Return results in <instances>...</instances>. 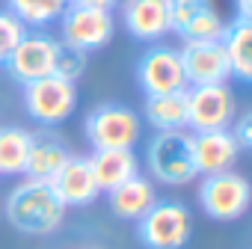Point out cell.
<instances>
[{"mask_svg": "<svg viewBox=\"0 0 252 249\" xmlns=\"http://www.w3.org/2000/svg\"><path fill=\"white\" fill-rule=\"evenodd\" d=\"M107 199H110V211H113L119 219H134V222H137V219L158 202V193H155L152 178L134 175V178L125 181V184L113 187V190L107 193Z\"/></svg>", "mask_w": 252, "mask_h": 249, "instance_id": "e0dca14e", "label": "cell"}, {"mask_svg": "<svg viewBox=\"0 0 252 249\" xmlns=\"http://www.w3.org/2000/svg\"><path fill=\"white\" fill-rule=\"evenodd\" d=\"M146 163H149L152 178L166 187L190 184L199 175L196 160H193V134H187V131L155 134L146 149Z\"/></svg>", "mask_w": 252, "mask_h": 249, "instance_id": "3957f363", "label": "cell"}, {"mask_svg": "<svg viewBox=\"0 0 252 249\" xmlns=\"http://www.w3.org/2000/svg\"><path fill=\"white\" fill-rule=\"evenodd\" d=\"M220 45L225 51V60H228V74L249 83L252 80V21L234 18L231 24H225Z\"/></svg>", "mask_w": 252, "mask_h": 249, "instance_id": "ac0fdd59", "label": "cell"}, {"mask_svg": "<svg viewBox=\"0 0 252 249\" xmlns=\"http://www.w3.org/2000/svg\"><path fill=\"white\" fill-rule=\"evenodd\" d=\"M237 18L252 21V0H237Z\"/></svg>", "mask_w": 252, "mask_h": 249, "instance_id": "83f0119b", "label": "cell"}, {"mask_svg": "<svg viewBox=\"0 0 252 249\" xmlns=\"http://www.w3.org/2000/svg\"><path fill=\"white\" fill-rule=\"evenodd\" d=\"M27 33V27L12 15V12H0V65H6L9 54L15 51V45L21 42V36Z\"/></svg>", "mask_w": 252, "mask_h": 249, "instance_id": "cb8c5ba5", "label": "cell"}, {"mask_svg": "<svg viewBox=\"0 0 252 249\" xmlns=\"http://www.w3.org/2000/svg\"><path fill=\"white\" fill-rule=\"evenodd\" d=\"M33 134L18 128V124H3L0 128V175H21L27 163Z\"/></svg>", "mask_w": 252, "mask_h": 249, "instance_id": "ffe728a7", "label": "cell"}, {"mask_svg": "<svg viewBox=\"0 0 252 249\" xmlns=\"http://www.w3.org/2000/svg\"><path fill=\"white\" fill-rule=\"evenodd\" d=\"M83 134H86L92 152L134 149L143 134V122L131 107L107 101V104H98L95 110H89V116L83 119Z\"/></svg>", "mask_w": 252, "mask_h": 249, "instance_id": "277c9868", "label": "cell"}, {"mask_svg": "<svg viewBox=\"0 0 252 249\" xmlns=\"http://www.w3.org/2000/svg\"><path fill=\"white\" fill-rule=\"evenodd\" d=\"M57 48H60V42H57L54 36L42 33V30H36V33H24L21 42L15 45V51L9 54L6 68H9V74H12L18 83L42 80V77L54 74Z\"/></svg>", "mask_w": 252, "mask_h": 249, "instance_id": "30bf717a", "label": "cell"}, {"mask_svg": "<svg viewBox=\"0 0 252 249\" xmlns=\"http://www.w3.org/2000/svg\"><path fill=\"white\" fill-rule=\"evenodd\" d=\"M134 74H137V83L146 95H163V92L187 89L181 57L169 45H152L149 51H143Z\"/></svg>", "mask_w": 252, "mask_h": 249, "instance_id": "9c48e42d", "label": "cell"}, {"mask_svg": "<svg viewBox=\"0 0 252 249\" xmlns=\"http://www.w3.org/2000/svg\"><path fill=\"white\" fill-rule=\"evenodd\" d=\"M71 157L68 146L54 137V134H33L30 140V152H27V163H24V175L33 181H54V175L65 166V160Z\"/></svg>", "mask_w": 252, "mask_h": 249, "instance_id": "9a60e30c", "label": "cell"}, {"mask_svg": "<svg viewBox=\"0 0 252 249\" xmlns=\"http://www.w3.org/2000/svg\"><path fill=\"white\" fill-rule=\"evenodd\" d=\"M68 3H83V6H98V9H113L119 0H68Z\"/></svg>", "mask_w": 252, "mask_h": 249, "instance_id": "4316f807", "label": "cell"}, {"mask_svg": "<svg viewBox=\"0 0 252 249\" xmlns=\"http://www.w3.org/2000/svg\"><path fill=\"white\" fill-rule=\"evenodd\" d=\"M146 122L158 134L166 131H184L187 128V89L163 92V95H146Z\"/></svg>", "mask_w": 252, "mask_h": 249, "instance_id": "d6986e66", "label": "cell"}, {"mask_svg": "<svg viewBox=\"0 0 252 249\" xmlns=\"http://www.w3.org/2000/svg\"><path fill=\"white\" fill-rule=\"evenodd\" d=\"M89 166H92V175H95V184H98L101 193H110L113 187H119L128 178L140 175V160H137L134 149H101V152H92Z\"/></svg>", "mask_w": 252, "mask_h": 249, "instance_id": "2e32d148", "label": "cell"}, {"mask_svg": "<svg viewBox=\"0 0 252 249\" xmlns=\"http://www.w3.org/2000/svg\"><path fill=\"white\" fill-rule=\"evenodd\" d=\"M51 187L65 208H83L101 196L95 175H92V166H89V157H77V155H71L65 160V166L54 175Z\"/></svg>", "mask_w": 252, "mask_h": 249, "instance_id": "7c38bea8", "label": "cell"}, {"mask_svg": "<svg viewBox=\"0 0 252 249\" xmlns=\"http://www.w3.org/2000/svg\"><path fill=\"white\" fill-rule=\"evenodd\" d=\"M24 107H27V116L45 128H54V124L65 122L74 107H77V86L57 77V74H48L42 80H33V83H24Z\"/></svg>", "mask_w": 252, "mask_h": 249, "instance_id": "8992f818", "label": "cell"}, {"mask_svg": "<svg viewBox=\"0 0 252 249\" xmlns=\"http://www.w3.org/2000/svg\"><path fill=\"white\" fill-rule=\"evenodd\" d=\"M6 6H9L6 12H12L24 27L42 30V27L60 21L68 0H6Z\"/></svg>", "mask_w": 252, "mask_h": 249, "instance_id": "44dd1931", "label": "cell"}, {"mask_svg": "<svg viewBox=\"0 0 252 249\" xmlns=\"http://www.w3.org/2000/svg\"><path fill=\"white\" fill-rule=\"evenodd\" d=\"M178 57H181L187 86H214V83H225L231 77L220 39L217 42H184Z\"/></svg>", "mask_w": 252, "mask_h": 249, "instance_id": "8fae6325", "label": "cell"}, {"mask_svg": "<svg viewBox=\"0 0 252 249\" xmlns=\"http://www.w3.org/2000/svg\"><path fill=\"white\" fill-rule=\"evenodd\" d=\"M175 33L184 42H217L225 33V18L220 15V9L214 6V0H211L208 6L193 12L181 27H175Z\"/></svg>", "mask_w": 252, "mask_h": 249, "instance_id": "7402d4cb", "label": "cell"}, {"mask_svg": "<svg viewBox=\"0 0 252 249\" xmlns=\"http://www.w3.org/2000/svg\"><path fill=\"white\" fill-rule=\"evenodd\" d=\"M169 3V18H172V30L181 27L193 12H199L202 6H208L211 0H166Z\"/></svg>", "mask_w": 252, "mask_h": 249, "instance_id": "d4e9b609", "label": "cell"}, {"mask_svg": "<svg viewBox=\"0 0 252 249\" xmlns=\"http://www.w3.org/2000/svg\"><path fill=\"white\" fill-rule=\"evenodd\" d=\"M122 21L128 27V33L140 42H158L160 36L172 30L166 0H125Z\"/></svg>", "mask_w": 252, "mask_h": 249, "instance_id": "4fadbf2b", "label": "cell"}, {"mask_svg": "<svg viewBox=\"0 0 252 249\" xmlns=\"http://www.w3.org/2000/svg\"><path fill=\"white\" fill-rule=\"evenodd\" d=\"M60 30H63V45L89 54V51L104 48L113 39L116 21H113V12L110 9L68 3L63 9V15H60Z\"/></svg>", "mask_w": 252, "mask_h": 249, "instance_id": "52a82bcc", "label": "cell"}, {"mask_svg": "<svg viewBox=\"0 0 252 249\" xmlns=\"http://www.w3.org/2000/svg\"><path fill=\"white\" fill-rule=\"evenodd\" d=\"M237 149L240 152H249L252 149V113H240V119L234 122V128H228Z\"/></svg>", "mask_w": 252, "mask_h": 249, "instance_id": "484cf974", "label": "cell"}, {"mask_svg": "<svg viewBox=\"0 0 252 249\" xmlns=\"http://www.w3.org/2000/svg\"><path fill=\"white\" fill-rule=\"evenodd\" d=\"M137 237L146 249H184L193 237V214L184 202L158 199L137 219Z\"/></svg>", "mask_w": 252, "mask_h": 249, "instance_id": "7a4b0ae2", "label": "cell"}, {"mask_svg": "<svg viewBox=\"0 0 252 249\" xmlns=\"http://www.w3.org/2000/svg\"><path fill=\"white\" fill-rule=\"evenodd\" d=\"M237 157H240V149H237L228 128L193 134V160H196L199 175L225 172V169H231L237 163Z\"/></svg>", "mask_w": 252, "mask_h": 249, "instance_id": "5bb4252c", "label": "cell"}, {"mask_svg": "<svg viewBox=\"0 0 252 249\" xmlns=\"http://www.w3.org/2000/svg\"><path fill=\"white\" fill-rule=\"evenodd\" d=\"M83 71H86V54L60 42L57 60H54V74L63 77V80H68V83H77V77H80Z\"/></svg>", "mask_w": 252, "mask_h": 249, "instance_id": "603a6c76", "label": "cell"}, {"mask_svg": "<svg viewBox=\"0 0 252 249\" xmlns=\"http://www.w3.org/2000/svg\"><path fill=\"white\" fill-rule=\"evenodd\" d=\"M234 95L225 83L187 89V128H193V134L228 128L234 122Z\"/></svg>", "mask_w": 252, "mask_h": 249, "instance_id": "ba28073f", "label": "cell"}, {"mask_svg": "<svg viewBox=\"0 0 252 249\" xmlns=\"http://www.w3.org/2000/svg\"><path fill=\"white\" fill-rule=\"evenodd\" d=\"M3 211L15 231L33 234V237L54 234L65 219V205L60 202L54 187L48 181H33V178L15 184L9 190Z\"/></svg>", "mask_w": 252, "mask_h": 249, "instance_id": "6da1fadb", "label": "cell"}, {"mask_svg": "<svg viewBox=\"0 0 252 249\" xmlns=\"http://www.w3.org/2000/svg\"><path fill=\"white\" fill-rule=\"evenodd\" d=\"M249 199H252L249 181L240 172H234V169H225V172H217V175H205V181L199 187L202 211L211 219H220V222L240 219L249 211Z\"/></svg>", "mask_w": 252, "mask_h": 249, "instance_id": "5b68a950", "label": "cell"}]
</instances>
